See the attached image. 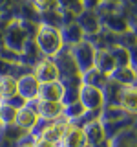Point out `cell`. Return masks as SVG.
I'll list each match as a JSON object with an SVG mask.
<instances>
[{
	"label": "cell",
	"mask_w": 137,
	"mask_h": 147,
	"mask_svg": "<svg viewBox=\"0 0 137 147\" xmlns=\"http://www.w3.org/2000/svg\"><path fill=\"white\" fill-rule=\"evenodd\" d=\"M37 44L39 50H42L46 55L59 53V50L62 48V35L55 26H40L39 35H37Z\"/></svg>",
	"instance_id": "6da1fadb"
},
{
	"label": "cell",
	"mask_w": 137,
	"mask_h": 147,
	"mask_svg": "<svg viewBox=\"0 0 137 147\" xmlns=\"http://www.w3.org/2000/svg\"><path fill=\"white\" fill-rule=\"evenodd\" d=\"M79 99H80L79 103L86 110H99L100 105H102V92H100V88L84 85L79 90Z\"/></svg>",
	"instance_id": "7a4b0ae2"
},
{
	"label": "cell",
	"mask_w": 137,
	"mask_h": 147,
	"mask_svg": "<svg viewBox=\"0 0 137 147\" xmlns=\"http://www.w3.org/2000/svg\"><path fill=\"white\" fill-rule=\"evenodd\" d=\"M68 127H70V121H68V119H64V121H53V123H49V125L40 129V134L37 138L59 145V142L62 140V136H64V132L68 131Z\"/></svg>",
	"instance_id": "3957f363"
},
{
	"label": "cell",
	"mask_w": 137,
	"mask_h": 147,
	"mask_svg": "<svg viewBox=\"0 0 137 147\" xmlns=\"http://www.w3.org/2000/svg\"><path fill=\"white\" fill-rule=\"evenodd\" d=\"M37 121H39V114H37L35 107H29V105H24V107L17 109V116H15V125L24 129V131H31Z\"/></svg>",
	"instance_id": "277c9868"
},
{
	"label": "cell",
	"mask_w": 137,
	"mask_h": 147,
	"mask_svg": "<svg viewBox=\"0 0 137 147\" xmlns=\"http://www.w3.org/2000/svg\"><path fill=\"white\" fill-rule=\"evenodd\" d=\"M59 68L51 59H44L37 64V70H35V79L42 85V83H51L59 79Z\"/></svg>",
	"instance_id": "5b68a950"
},
{
	"label": "cell",
	"mask_w": 137,
	"mask_h": 147,
	"mask_svg": "<svg viewBox=\"0 0 137 147\" xmlns=\"http://www.w3.org/2000/svg\"><path fill=\"white\" fill-rule=\"evenodd\" d=\"M40 83L35 79V76H22L17 81V96L22 99H37Z\"/></svg>",
	"instance_id": "8992f818"
},
{
	"label": "cell",
	"mask_w": 137,
	"mask_h": 147,
	"mask_svg": "<svg viewBox=\"0 0 137 147\" xmlns=\"http://www.w3.org/2000/svg\"><path fill=\"white\" fill-rule=\"evenodd\" d=\"M37 98L42 101H61L64 98V86L59 81H51V83H42L39 86V94Z\"/></svg>",
	"instance_id": "52a82bcc"
},
{
	"label": "cell",
	"mask_w": 137,
	"mask_h": 147,
	"mask_svg": "<svg viewBox=\"0 0 137 147\" xmlns=\"http://www.w3.org/2000/svg\"><path fill=\"white\" fill-rule=\"evenodd\" d=\"M82 134H84V145H95L99 142L106 140V134H104V127L99 119L95 121L86 123L84 129H82Z\"/></svg>",
	"instance_id": "ba28073f"
},
{
	"label": "cell",
	"mask_w": 137,
	"mask_h": 147,
	"mask_svg": "<svg viewBox=\"0 0 137 147\" xmlns=\"http://www.w3.org/2000/svg\"><path fill=\"white\" fill-rule=\"evenodd\" d=\"M35 105H37L35 107L37 114L42 119H55V118L61 116L62 110H64V105L61 101H42V99H39Z\"/></svg>",
	"instance_id": "9c48e42d"
},
{
	"label": "cell",
	"mask_w": 137,
	"mask_h": 147,
	"mask_svg": "<svg viewBox=\"0 0 137 147\" xmlns=\"http://www.w3.org/2000/svg\"><path fill=\"white\" fill-rule=\"evenodd\" d=\"M73 59L79 70L84 72L93 64V50L90 48V44H77L73 48Z\"/></svg>",
	"instance_id": "30bf717a"
},
{
	"label": "cell",
	"mask_w": 137,
	"mask_h": 147,
	"mask_svg": "<svg viewBox=\"0 0 137 147\" xmlns=\"http://www.w3.org/2000/svg\"><path fill=\"white\" fill-rule=\"evenodd\" d=\"M59 147H84V134L82 129L77 125H70L64 132L62 140L59 142Z\"/></svg>",
	"instance_id": "8fae6325"
},
{
	"label": "cell",
	"mask_w": 137,
	"mask_h": 147,
	"mask_svg": "<svg viewBox=\"0 0 137 147\" xmlns=\"http://www.w3.org/2000/svg\"><path fill=\"white\" fill-rule=\"evenodd\" d=\"M119 105L122 107V110L126 112H135V88L134 86H122L119 92Z\"/></svg>",
	"instance_id": "7c38bea8"
},
{
	"label": "cell",
	"mask_w": 137,
	"mask_h": 147,
	"mask_svg": "<svg viewBox=\"0 0 137 147\" xmlns=\"http://www.w3.org/2000/svg\"><path fill=\"white\" fill-rule=\"evenodd\" d=\"M0 90H2L4 99H13L17 96V79L11 76L0 77Z\"/></svg>",
	"instance_id": "4fadbf2b"
},
{
	"label": "cell",
	"mask_w": 137,
	"mask_h": 147,
	"mask_svg": "<svg viewBox=\"0 0 137 147\" xmlns=\"http://www.w3.org/2000/svg\"><path fill=\"white\" fill-rule=\"evenodd\" d=\"M15 116H17V109L11 103H0V121H4L6 125L15 123Z\"/></svg>",
	"instance_id": "5bb4252c"
},
{
	"label": "cell",
	"mask_w": 137,
	"mask_h": 147,
	"mask_svg": "<svg viewBox=\"0 0 137 147\" xmlns=\"http://www.w3.org/2000/svg\"><path fill=\"white\" fill-rule=\"evenodd\" d=\"M112 77L122 83H134V70H130L128 66H119L115 70H112Z\"/></svg>",
	"instance_id": "9a60e30c"
},
{
	"label": "cell",
	"mask_w": 137,
	"mask_h": 147,
	"mask_svg": "<svg viewBox=\"0 0 137 147\" xmlns=\"http://www.w3.org/2000/svg\"><path fill=\"white\" fill-rule=\"evenodd\" d=\"M35 6L42 11H48V9H53L57 6V0H35Z\"/></svg>",
	"instance_id": "2e32d148"
},
{
	"label": "cell",
	"mask_w": 137,
	"mask_h": 147,
	"mask_svg": "<svg viewBox=\"0 0 137 147\" xmlns=\"http://www.w3.org/2000/svg\"><path fill=\"white\" fill-rule=\"evenodd\" d=\"M33 147H59L57 144H49V142H46V140H40V138H37L35 140V144Z\"/></svg>",
	"instance_id": "e0dca14e"
},
{
	"label": "cell",
	"mask_w": 137,
	"mask_h": 147,
	"mask_svg": "<svg viewBox=\"0 0 137 147\" xmlns=\"http://www.w3.org/2000/svg\"><path fill=\"white\" fill-rule=\"evenodd\" d=\"M84 147H110V140H102V142H99V144H95V145H84Z\"/></svg>",
	"instance_id": "ac0fdd59"
},
{
	"label": "cell",
	"mask_w": 137,
	"mask_h": 147,
	"mask_svg": "<svg viewBox=\"0 0 137 147\" xmlns=\"http://www.w3.org/2000/svg\"><path fill=\"white\" fill-rule=\"evenodd\" d=\"M18 147H33V144H20Z\"/></svg>",
	"instance_id": "d6986e66"
},
{
	"label": "cell",
	"mask_w": 137,
	"mask_h": 147,
	"mask_svg": "<svg viewBox=\"0 0 137 147\" xmlns=\"http://www.w3.org/2000/svg\"><path fill=\"white\" fill-rule=\"evenodd\" d=\"M0 99H2V90H0Z\"/></svg>",
	"instance_id": "ffe728a7"
},
{
	"label": "cell",
	"mask_w": 137,
	"mask_h": 147,
	"mask_svg": "<svg viewBox=\"0 0 137 147\" xmlns=\"http://www.w3.org/2000/svg\"><path fill=\"white\" fill-rule=\"evenodd\" d=\"M130 147H134V145H130Z\"/></svg>",
	"instance_id": "44dd1931"
}]
</instances>
